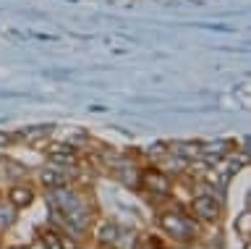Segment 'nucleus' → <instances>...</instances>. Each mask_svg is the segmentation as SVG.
Segmentation results:
<instances>
[{
    "label": "nucleus",
    "mask_w": 251,
    "mask_h": 249,
    "mask_svg": "<svg viewBox=\"0 0 251 249\" xmlns=\"http://www.w3.org/2000/svg\"><path fill=\"white\" fill-rule=\"evenodd\" d=\"M162 223H165V228H176V231H180L178 236H191L194 233V228H191V223L186 221V218H180V215H168V218H162Z\"/></svg>",
    "instance_id": "nucleus-1"
},
{
    "label": "nucleus",
    "mask_w": 251,
    "mask_h": 249,
    "mask_svg": "<svg viewBox=\"0 0 251 249\" xmlns=\"http://www.w3.org/2000/svg\"><path fill=\"white\" fill-rule=\"evenodd\" d=\"M194 210L199 213L201 218H217V205H215V199L212 197H199V199H194Z\"/></svg>",
    "instance_id": "nucleus-2"
},
{
    "label": "nucleus",
    "mask_w": 251,
    "mask_h": 249,
    "mask_svg": "<svg viewBox=\"0 0 251 249\" xmlns=\"http://www.w3.org/2000/svg\"><path fill=\"white\" fill-rule=\"evenodd\" d=\"M11 199L16 202V205H26V202L31 199V194H29V189H13L11 192Z\"/></svg>",
    "instance_id": "nucleus-3"
}]
</instances>
